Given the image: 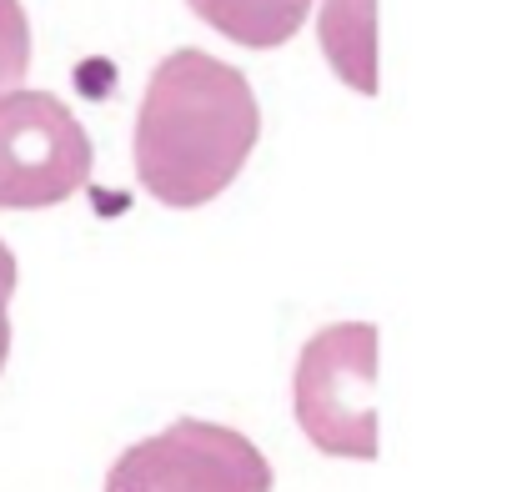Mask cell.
Instances as JSON below:
<instances>
[{
    "label": "cell",
    "mask_w": 512,
    "mask_h": 492,
    "mask_svg": "<svg viewBox=\"0 0 512 492\" xmlns=\"http://www.w3.org/2000/svg\"><path fill=\"white\" fill-rule=\"evenodd\" d=\"M297 422L307 442L327 457L372 462L377 437V327L332 322L297 357Z\"/></svg>",
    "instance_id": "obj_2"
},
{
    "label": "cell",
    "mask_w": 512,
    "mask_h": 492,
    "mask_svg": "<svg viewBox=\"0 0 512 492\" xmlns=\"http://www.w3.org/2000/svg\"><path fill=\"white\" fill-rule=\"evenodd\" d=\"M11 292H16V257L0 241V372H6V357H11Z\"/></svg>",
    "instance_id": "obj_8"
},
{
    "label": "cell",
    "mask_w": 512,
    "mask_h": 492,
    "mask_svg": "<svg viewBox=\"0 0 512 492\" xmlns=\"http://www.w3.org/2000/svg\"><path fill=\"white\" fill-rule=\"evenodd\" d=\"M31 71V21L21 0H0V96L16 91Z\"/></svg>",
    "instance_id": "obj_7"
},
{
    "label": "cell",
    "mask_w": 512,
    "mask_h": 492,
    "mask_svg": "<svg viewBox=\"0 0 512 492\" xmlns=\"http://www.w3.org/2000/svg\"><path fill=\"white\" fill-rule=\"evenodd\" d=\"M256 136L262 106L246 76L181 46L146 81L136 111V176L161 206H206L241 176Z\"/></svg>",
    "instance_id": "obj_1"
},
{
    "label": "cell",
    "mask_w": 512,
    "mask_h": 492,
    "mask_svg": "<svg viewBox=\"0 0 512 492\" xmlns=\"http://www.w3.org/2000/svg\"><path fill=\"white\" fill-rule=\"evenodd\" d=\"M106 492H272V462L236 427L181 417L126 447L106 472Z\"/></svg>",
    "instance_id": "obj_4"
},
{
    "label": "cell",
    "mask_w": 512,
    "mask_h": 492,
    "mask_svg": "<svg viewBox=\"0 0 512 492\" xmlns=\"http://www.w3.org/2000/svg\"><path fill=\"white\" fill-rule=\"evenodd\" d=\"M186 6L216 36H226L236 46H251V51L287 46L312 16V0H186Z\"/></svg>",
    "instance_id": "obj_6"
},
{
    "label": "cell",
    "mask_w": 512,
    "mask_h": 492,
    "mask_svg": "<svg viewBox=\"0 0 512 492\" xmlns=\"http://www.w3.org/2000/svg\"><path fill=\"white\" fill-rule=\"evenodd\" d=\"M317 36L337 81H347L362 96H377V0H322Z\"/></svg>",
    "instance_id": "obj_5"
},
{
    "label": "cell",
    "mask_w": 512,
    "mask_h": 492,
    "mask_svg": "<svg viewBox=\"0 0 512 492\" xmlns=\"http://www.w3.org/2000/svg\"><path fill=\"white\" fill-rule=\"evenodd\" d=\"M91 181V136L51 91L0 96V211H41Z\"/></svg>",
    "instance_id": "obj_3"
}]
</instances>
